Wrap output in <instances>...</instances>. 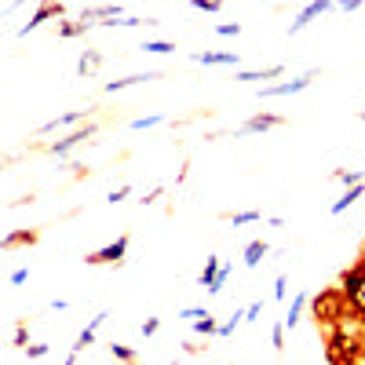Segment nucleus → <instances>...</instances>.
Masks as SVG:
<instances>
[{"label":"nucleus","mask_w":365,"mask_h":365,"mask_svg":"<svg viewBox=\"0 0 365 365\" xmlns=\"http://www.w3.org/2000/svg\"><path fill=\"white\" fill-rule=\"evenodd\" d=\"M303 307H307V292H296L292 296V307H289V314H285V329H296V322H299V314H303Z\"/></svg>","instance_id":"dca6fc26"},{"label":"nucleus","mask_w":365,"mask_h":365,"mask_svg":"<svg viewBox=\"0 0 365 365\" xmlns=\"http://www.w3.org/2000/svg\"><path fill=\"white\" fill-rule=\"evenodd\" d=\"M161 120H165V113H150V117L132 120V128H135V132H143V128H154V125H161Z\"/></svg>","instance_id":"5701e85b"},{"label":"nucleus","mask_w":365,"mask_h":365,"mask_svg":"<svg viewBox=\"0 0 365 365\" xmlns=\"http://www.w3.org/2000/svg\"><path fill=\"white\" fill-rule=\"evenodd\" d=\"M194 63H201V66H234L237 55L234 51H197Z\"/></svg>","instance_id":"9d476101"},{"label":"nucleus","mask_w":365,"mask_h":365,"mask_svg":"<svg viewBox=\"0 0 365 365\" xmlns=\"http://www.w3.org/2000/svg\"><path fill=\"white\" fill-rule=\"evenodd\" d=\"M285 66H267V70H237L234 81H274V77H282Z\"/></svg>","instance_id":"f8f14e48"},{"label":"nucleus","mask_w":365,"mask_h":365,"mask_svg":"<svg viewBox=\"0 0 365 365\" xmlns=\"http://www.w3.org/2000/svg\"><path fill=\"white\" fill-rule=\"evenodd\" d=\"M361 120H365V113H361Z\"/></svg>","instance_id":"37998d69"},{"label":"nucleus","mask_w":365,"mask_h":365,"mask_svg":"<svg viewBox=\"0 0 365 365\" xmlns=\"http://www.w3.org/2000/svg\"><path fill=\"white\" fill-rule=\"evenodd\" d=\"M84 117H91V110H70V113H63V117H55V120H48V125H41V132H37V135H48V132H55V128H66V125H77V120H84Z\"/></svg>","instance_id":"9b49d317"},{"label":"nucleus","mask_w":365,"mask_h":365,"mask_svg":"<svg viewBox=\"0 0 365 365\" xmlns=\"http://www.w3.org/2000/svg\"><path fill=\"white\" fill-rule=\"evenodd\" d=\"M143 51H154V55H168V51H175V44H168V41H146V44H143Z\"/></svg>","instance_id":"b1692460"},{"label":"nucleus","mask_w":365,"mask_h":365,"mask_svg":"<svg viewBox=\"0 0 365 365\" xmlns=\"http://www.w3.org/2000/svg\"><path fill=\"white\" fill-rule=\"evenodd\" d=\"M48 351H51L48 344H34V347H26V358H44Z\"/></svg>","instance_id":"72a5a7b5"},{"label":"nucleus","mask_w":365,"mask_h":365,"mask_svg":"<svg viewBox=\"0 0 365 365\" xmlns=\"http://www.w3.org/2000/svg\"><path fill=\"white\" fill-rule=\"evenodd\" d=\"M354 267H358V270H361V274H365V256H361V259H358V263H354Z\"/></svg>","instance_id":"79ce46f5"},{"label":"nucleus","mask_w":365,"mask_h":365,"mask_svg":"<svg viewBox=\"0 0 365 365\" xmlns=\"http://www.w3.org/2000/svg\"><path fill=\"white\" fill-rule=\"evenodd\" d=\"M340 8H344V11H358V8H361V0H344Z\"/></svg>","instance_id":"58836bf2"},{"label":"nucleus","mask_w":365,"mask_h":365,"mask_svg":"<svg viewBox=\"0 0 365 365\" xmlns=\"http://www.w3.org/2000/svg\"><path fill=\"white\" fill-rule=\"evenodd\" d=\"M285 296H289V282L278 278V282H274V299H285Z\"/></svg>","instance_id":"f704fd0d"},{"label":"nucleus","mask_w":365,"mask_h":365,"mask_svg":"<svg viewBox=\"0 0 365 365\" xmlns=\"http://www.w3.org/2000/svg\"><path fill=\"white\" fill-rule=\"evenodd\" d=\"M125 252H128V234H120L117 241H110L106 249L88 252L84 263H88V267H117V263H125Z\"/></svg>","instance_id":"7ed1b4c3"},{"label":"nucleus","mask_w":365,"mask_h":365,"mask_svg":"<svg viewBox=\"0 0 365 365\" xmlns=\"http://www.w3.org/2000/svg\"><path fill=\"white\" fill-rule=\"evenodd\" d=\"M361 194H365V182H361V187H351V190H347V194H344L336 205H332V216H344V212H347V208H351V205H354Z\"/></svg>","instance_id":"6ab92c4d"},{"label":"nucleus","mask_w":365,"mask_h":365,"mask_svg":"<svg viewBox=\"0 0 365 365\" xmlns=\"http://www.w3.org/2000/svg\"><path fill=\"white\" fill-rule=\"evenodd\" d=\"M259 311H263V307H259V303H252V307H249V311H245V318H249V322H252V318H259Z\"/></svg>","instance_id":"ea45409f"},{"label":"nucleus","mask_w":365,"mask_h":365,"mask_svg":"<svg viewBox=\"0 0 365 365\" xmlns=\"http://www.w3.org/2000/svg\"><path fill=\"white\" fill-rule=\"evenodd\" d=\"M158 197H161V187H158V190H150V194H146V197H139V205H154V201H158Z\"/></svg>","instance_id":"4c0bfd02"},{"label":"nucleus","mask_w":365,"mask_h":365,"mask_svg":"<svg viewBox=\"0 0 365 365\" xmlns=\"http://www.w3.org/2000/svg\"><path fill=\"white\" fill-rule=\"evenodd\" d=\"M15 347H22V351L29 347L26 344V322H19V329H15Z\"/></svg>","instance_id":"c9c22d12"},{"label":"nucleus","mask_w":365,"mask_h":365,"mask_svg":"<svg viewBox=\"0 0 365 365\" xmlns=\"http://www.w3.org/2000/svg\"><path fill=\"white\" fill-rule=\"evenodd\" d=\"M267 252H270L267 241H249V249H245V267H259Z\"/></svg>","instance_id":"f3484780"},{"label":"nucleus","mask_w":365,"mask_h":365,"mask_svg":"<svg viewBox=\"0 0 365 365\" xmlns=\"http://www.w3.org/2000/svg\"><path fill=\"white\" fill-rule=\"evenodd\" d=\"M190 8H197V11H205V15H216L223 4H220V0H190Z\"/></svg>","instance_id":"393cba45"},{"label":"nucleus","mask_w":365,"mask_h":365,"mask_svg":"<svg viewBox=\"0 0 365 365\" xmlns=\"http://www.w3.org/2000/svg\"><path fill=\"white\" fill-rule=\"evenodd\" d=\"M37 241H41V234H37V230H11L4 241H0V249L11 252V249H19V245H37Z\"/></svg>","instance_id":"1a4fd4ad"},{"label":"nucleus","mask_w":365,"mask_h":365,"mask_svg":"<svg viewBox=\"0 0 365 365\" xmlns=\"http://www.w3.org/2000/svg\"><path fill=\"white\" fill-rule=\"evenodd\" d=\"M91 135H96V125H88V128H77L73 135L58 139V143H48L44 150H48V154H55V158H63V154H70L73 146H81V143H84V139H91Z\"/></svg>","instance_id":"423d86ee"},{"label":"nucleus","mask_w":365,"mask_h":365,"mask_svg":"<svg viewBox=\"0 0 365 365\" xmlns=\"http://www.w3.org/2000/svg\"><path fill=\"white\" fill-rule=\"evenodd\" d=\"M128 194H132V187H117V190H110V194H106V205H120Z\"/></svg>","instance_id":"c85d7f7f"},{"label":"nucleus","mask_w":365,"mask_h":365,"mask_svg":"<svg viewBox=\"0 0 365 365\" xmlns=\"http://www.w3.org/2000/svg\"><path fill=\"white\" fill-rule=\"evenodd\" d=\"M91 344H96V329H91V325H88V329L81 332V336H77V344H73V354H81V351H88Z\"/></svg>","instance_id":"412c9836"},{"label":"nucleus","mask_w":365,"mask_h":365,"mask_svg":"<svg viewBox=\"0 0 365 365\" xmlns=\"http://www.w3.org/2000/svg\"><path fill=\"white\" fill-rule=\"evenodd\" d=\"M216 34H220V37H237L241 26H237V22H227V26H216Z\"/></svg>","instance_id":"2f4dec72"},{"label":"nucleus","mask_w":365,"mask_h":365,"mask_svg":"<svg viewBox=\"0 0 365 365\" xmlns=\"http://www.w3.org/2000/svg\"><path fill=\"white\" fill-rule=\"evenodd\" d=\"M63 365H77V354H70V358H66V361H63Z\"/></svg>","instance_id":"a19ab883"},{"label":"nucleus","mask_w":365,"mask_h":365,"mask_svg":"<svg viewBox=\"0 0 365 365\" xmlns=\"http://www.w3.org/2000/svg\"><path fill=\"white\" fill-rule=\"evenodd\" d=\"M230 220H234V227H245V223H256V220H263V216H259L256 208H245V212H234Z\"/></svg>","instance_id":"4be33fe9"},{"label":"nucleus","mask_w":365,"mask_h":365,"mask_svg":"<svg viewBox=\"0 0 365 365\" xmlns=\"http://www.w3.org/2000/svg\"><path fill=\"white\" fill-rule=\"evenodd\" d=\"M220 256H208V263H205V274H201V278H197V285L201 289H212V285H216V278H220Z\"/></svg>","instance_id":"2eb2a0df"},{"label":"nucleus","mask_w":365,"mask_h":365,"mask_svg":"<svg viewBox=\"0 0 365 365\" xmlns=\"http://www.w3.org/2000/svg\"><path fill=\"white\" fill-rule=\"evenodd\" d=\"M110 354H113L117 361H125V365H135V361H139V354H135L132 347H125V344H113V347H110Z\"/></svg>","instance_id":"aec40b11"},{"label":"nucleus","mask_w":365,"mask_h":365,"mask_svg":"<svg viewBox=\"0 0 365 365\" xmlns=\"http://www.w3.org/2000/svg\"><path fill=\"white\" fill-rule=\"evenodd\" d=\"M179 318H187V322H201V318H208V311H205V307H187V311H179Z\"/></svg>","instance_id":"c756f323"},{"label":"nucleus","mask_w":365,"mask_h":365,"mask_svg":"<svg viewBox=\"0 0 365 365\" xmlns=\"http://www.w3.org/2000/svg\"><path fill=\"white\" fill-rule=\"evenodd\" d=\"M194 329L201 332V336H212V332H220V325H216V318H212V314L201 318V322H194Z\"/></svg>","instance_id":"a878e982"},{"label":"nucleus","mask_w":365,"mask_h":365,"mask_svg":"<svg viewBox=\"0 0 365 365\" xmlns=\"http://www.w3.org/2000/svg\"><path fill=\"white\" fill-rule=\"evenodd\" d=\"M241 318H245V314H237V311H234V318H230V322H223V325H220V332H216V336H230V332H234V329H237V325H241Z\"/></svg>","instance_id":"cd10ccee"},{"label":"nucleus","mask_w":365,"mask_h":365,"mask_svg":"<svg viewBox=\"0 0 365 365\" xmlns=\"http://www.w3.org/2000/svg\"><path fill=\"white\" fill-rule=\"evenodd\" d=\"M282 125H285V117H278V113H256L237 128V135H256V132H270V128H282Z\"/></svg>","instance_id":"39448f33"},{"label":"nucleus","mask_w":365,"mask_h":365,"mask_svg":"<svg viewBox=\"0 0 365 365\" xmlns=\"http://www.w3.org/2000/svg\"><path fill=\"white\" fill-rule=\"evenodd\" d=\"M227 278H230V263H223V267H220V278H216V285H212L208 292H212V296H216V292L223 289V282H227Z\"/></svg>","instance_id":"7c9ffc66"},{"label":"nucleus","mask_w":365,"mask_h":365,"mask_svg":"<svg viewBox=\"0 0 365 365\" xmlns=\"http://www.w3.org/2000/svg\"><path fill=\"white\" fill-rule=\"evenodd\" d=\"M329 8H332V0H314V4H307V8H303V11H299V15L292 19V26H289V34H299V29L307 26V22H311L314 15H322V11H329Z\"/></svg>","instance_id":"6e6552de"},{"label":"nucleus","mask_w":365,"mask_h":365,"mask_svg":"<svg viewBox=\"0 0 365 365\" xmlns=\"http://www.w3.org/2000/svg\"><path fill=\"white\" fill-rule=\"evenodd\" d=\"M311 81H314V73H303V77H292V81H285V84H270V88H263L259 96H263V99H285V96H296V91L311 88Z\"/></svg>","instance_id":"20e7f679"},{"label":"nucleus","mask_w":365,"mask_h":365,"mask_svg":"<svg viewBox=\"0 0 365 365\" xmlns=\"http://www.w3.org/2000/svg\"><path fill=\"white\" fill-rule=\"evenodd\" d=\"M311 318H314V325L325 329V332L336 329V325H344V322H354L344 289H340V285H336V289H322V292L311 299Z\"/></svg>","instance_id":"f257e3e1"},{"label":"nucleus","mask_w":365,"mask_h":365,"mask_svg":"<svg viewBox=\"0 0 365 365\" xmlns=\"http://www.w3.org/2000/svg\"><path fill=\"white\" fill-rule=\"evenodd\" d=\"M158 329H161V318H146L143 322V336H154Z\"/></svg>","instance_id":"473e14b6"},{"label":"nucleus","mask_w":365,"mask_h":365,"mask_svg":"<svg viewBox=\"0 0 365 365\" xmlns=\"http://www.w3.org/2000/svg\"><path fill=\"white\" fill-rule=\"evenodd\" d=\"M270 347L274 351H285V325H274L270 329Z\"/></svg>","instance_id":"bb28decb"},{"label":"nucleus","mask_w":365,"mask_h":365,"mask_svg":"<svg viewBox=\"0 0 365 365\" xmlns=\"http://www.w3.org/2000/svg\"><path fill=\"white\" fill-rule=\"evenodd\" d=\"M81 34H88V26H84L81 19H63V22H58V37H63V41L81 37Z\"/></svg>","instance_id":"a211bd4d"},{"label":"nucleus","mask_w":365,"mask_h":365,"mask_svg":"<svg viewBox=\"0 0 365 365\" xmlns=\"http://www.w3.org/2000/svg\"><path fill=\"white\" fill-rule=\"evenodd\" d=\"M99 66H103V55H99V51H84L81 63H77V73H81V77H96Z\"/></svg>","instance_id":"ddd939ff"},{"label":"nucleus","mask_w":365,"mask_h":365,"mask_svg":"<svg viewBox=\"0 0 365 365\" xmlns=\"http://www.w3.org/2000/svg\"><path fill=\"white\" fill-rule=\"evenodd\" d=\"M63 15H66V8L63 4H41L34 15H29V22L19 29V34H29V29H37V26H44L48 19H58V22H63Z\"/></svg>","instance_id":"0eeeda50"},{"label":"nucleus","mask_w":365,"mask_h":365,"mask_svg":"<svg viewBox=\"0 0 365 365\" xmlns=\"http://www.w3.org/2000/svg\"><path fill=\"white\" fill-rule=\"evenodd\" d=\"M340 289H344V296H347V303H351L354 322H365V274H361L358 267L344 270V274H340Z\"/></svg>","instance_id":"f03ea898"},{"label":"nucleus","mask_w":365,"mask_h":365,"mask_svg":"<svg viewBox=\"0 0 365 365\" xmlns=\"http://www.w3.org/2000/svg\"><path fill=\"white\" fill-rule=\"evenodd\" d=\"M158 73H132V77H120V81H106V88L103 91H125V88H132V84H143V81H154Z\"/></svg>","instance_id":"4468645a"},{"label":"nucleus","mask_w":365,"mask_h":365,"mask_svg":"<svg viewBox=\"0 0 365 365\" xmlns=\"http://www.w3.org/2000/svg\"><path fill=\"white\" fill-rule=\"evenodd\" d=\"M29 278V267H19V270H11V285H22Z\"/></svg>","instance_id":"e433bc0d"}]
</instances>
